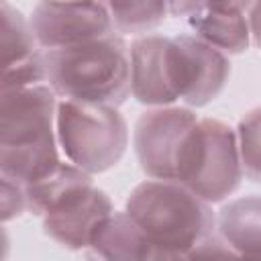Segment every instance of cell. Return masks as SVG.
I'll use <instances>...</instances> for the list:
<instances>
[{
	"label": "cell",
	"mask_w": 261,
	"mask_h": 261,
	"mask_svg": "<svg viewBox=\"0 0 261 261\" xmlns=\"http://www.w3.org/2000/svg\"><path fill=\"white\" fill-rule=\"evenodd\" d=\"M49 86L0 92V147H27L53 139L57 100Z\"/></svg>",
	"instance_id": "8"
},
{
	"label": "cell",
	"mask_w": 261,
	"mask_h": 261,
	"mask_svg": "<svg viewBox=\"0 0 261 261\" xmlns=\"http://www.w3.org/2000/svg\"><path fill=\"white\" fill-rule=\"evenodd\" d=\"M241 177L237 133L214 118L198 120L181 141L175 181L206 204H214L228 198L239 188Z\"/></svg>",
	"instance_id": "3"
},
{
	"label": "cell",
	"mask_w": 261,
	"mask_h": 261,
	"mask_svg": "<svg viewBox=\"0 0 261 261\" xmlns=\"http://www.w3.org/2000/svg\"><path fill=\"white\" fill-rule=\"evenodd\" d=\"M27 210V196L24 188L20 184H14L6 177L0 179V218L2 222H8L16 216H20Z\"/></svg>",
	"instance_id": "19"
},
{
	"label": "cell",
	"mask_w": 261,
	"mask_h": 261,
	"mask_svg": "<svg viewBox=\"0 0 261 261\" xmlns=\"http://www.w3.org/2000/svg\"><path fill=\"white\" fill-rule=\"evenodd\" d=\"M31 29L41 49L57 51L114 35L108 4L102 2H39Z\"/></svg>",
	"instance_id": "6"
},
{
	"label": "cell",
	"mask_w": 261,
	"mask_h": 261,
	"mask_svg": "<svg viewBox=\"0 0 261 261\" xmlns=\"http://www.w3.org/2000/svg\"><path fill=\"white\" fill-rule=\"evenodd\" d=\"M153 247L126 212H112L100 222L88 249L98 261H149Z\"/></svg>",
	"instance_id": "12"
},
{
	"label": "cell",
	"mask_w": 261,
	"mask_h": 261,
	"mask_svg": "<svg viewBox=\"0 0 261 261\" xmlns=\"http://www.w3.org/2000/svg\"><path fill=\"white\" fill-rule=\"evenodd\" d=\"M188 261H241V255L218 239H206L188 251Z\"/></svg>",
	"instance_id": "20"
},
{
	"label": "cell",
	"mask_w": 261,
	"mask_h": 261,
	"mask_svg": "<svg viewBox=\"0 0 261 261\" xmlns=\"http://www.w3.org/2000/svg\"><path fill=\"white\" fill-rule=\"evenodd\" d=\"M167 45L161 35H145L130 45V94L141 104L165 108L177 100L167 75Z\"/></svg>",
	"instance_id": "11"
},
{
	"label": "cell",
	"mask_w": 261,
	"mask_h": 261,
	"mask_svg": "<svg viewBox=\"0 0 261 261\" xmlns=\"http://www.w3.org/2000/svg\"><path fill=\"white\" fill-rule=\"evenodd\" d=\"M237 141L243 173L251 181L261 184V108L243 116L237 128Z\"/></svg>",
	"instance_id": "18"
},
{
	"label": "cell",
	"mask_w": 261,
	"mask_h": 261,
	"mask_svg": "<svg viewBox=\"0 0 261 261\" xmlns=\"http://www.w3.org/2000/svg\"><path fill=\"white\" fill-rule=\"evenodd\" d=\"M37 47L39 43L31 29V20L6 0H0V69L37 57L41 53Z\"/></svg>",
	"instance_id": "16"
},
{
	"label": "cell",
	"mask_w": 261,
	"mask_h": 261,
	"mask_svg": "<svg viewBox=\"0 0 261 261\" xmlns=\"http://www.w3.org/2000/svg\"><path fill=\"white\" fill-rule=\"evenodd\" d=\"M247 18H249L251 35H253L255 43L261 47V2H255V4L249 6V10H247Z\"/></svg>",
	"instance_id": "21"
},
{
	"label": "cell",
	"mask_w": 261,
	"mask_h": 261,
	"mask_svg": "<svg viewBox=\"0 0 261 261\" xmlns=\"http://www.w3.org/2000/svg\"><path fill=\"white\" fill-rule=\"evenodd\" d=\"M165 61L169 84L177 100L181 98L194 108L206 106L218 98L230 75L228 55L194 35L169 39Z\"/></svg>",
	"instance_id": "5"
},
{
	"label": "cell",
	"mask_w": 261,
	"mask_h": 261,
	"mask_svg": "<svg viewBox=\"0 0 261 261\" xmlns=\"http://www.w3.org/2000/svg\"><path fill=\"white\" fill-rule=\"evenodd\" d=\"M198 122L190 108L165 106L153 108L139 116L133 145L141 169L151 179L175 181V161L184 137Z\"/></svg>",
	"instance_id": "7"
},
{
	"label": "cell",
	"mask_w": 261,
	"mask_h": 261,
	"mask_svg": "<svg viewBox=\"0 0 261 261\" xmlns=\"http://www.w3.org/2000/svg\"><path fill=\"white\" fill-rule=\"evenodd\" d=\"M55 137L27 145V147H0V173L2 177L29 186L59 165Z\"/></svg>",
	"instance_id": "15"
},
{
	"label": "cell",
	"mask_w": 261,
	"mask_h": 261,
	"mask_svg": "<svg viewBox=\"0 0 261 261\" xmlns=\"http://www.w3.org/2000/svg\"><path fill=\"white\" fill-rule=\"evenodd\" d=\"M92 186L90 173L82 171L71 163H59L53 171L43 175L41 179L22 186L27 196V210L35 216L49 214L57 204H61L67 196Z\"/></svg>",
	"instance_id": "14"
},
{
	"label": "cell",
	"mask_w": 261,
	"mask_h": 261,
	"mask_svg": "<svg viewBox=\"0 0 261 261\" xmlns=\"http://www.w3.org/2000/svg\"><path fill=\"white\" fill-rule=\"evenodd\" d=\"M222 241L239 255H261V196H245L222 206L216 218Z\"/></svg>",
	"instance_id": "13"
},
{
	"label": "cell",
	"mask_w": 261,
	"mask_h": 261,
	"mask_svg": "<svg viewBox=\"0 0 261 261\" xmlns=\"http://www.w3.org/2000/svg\"><path fill=\"white\" fill-rule=\"evenodd\" d=\"M155 247L192 251L216 224L210 206L177 181L147 179L139 184L124 210Z\"/></svg>",
	"instance_id": "2"
},
{
	"label": "cell",
	"mask_w": 261,
	"mask_h": 261,
	"mask_svg": "<svg viewBox=\"0 0 261 261\" xmlns=\"http://www.w3.org/2000/svg\"><path fill=\"white\" fill-rule=\"evenodd\" d=\"M112 24L120 35H141L159 27L169 12L165 2H110Z\"/></svg>",
	"instance_id": "17"
},
{
	"label": "cell",
	"mask_w": 261,
	"mask_h": 261,
	"mask_svg": "<svg viewBox=\"0 0 261 261\" xmlns=\"http://www.w3.org/2000/svg\"><path fill=\"white\" fill-rule=\"evenodd\" d=\"M55 124L65 157L86 173L112 169L128 145L126 120L114 106H88L63 100L57 106Z\"/></svg>",
	"instance_id": "4"
},
{
	"label": "cell",
	"mask_w": 261,
	"mask_h": 261,
	"mask_svg": "<svg viewBox=\"0 0 261 261\" xmlns=\"http://www.w3.org/2000/svg\"><path fill=\"white\" fill-rule=\"evenodd\" d=\"M110 214H112L110 198L102 190L88 186L67 196L49 214H45L43 228L61 247L80 251L90 247L96 228Z\"/></svg>",
	"instance_id": "10"
},
{
	"label": "cell",
	"mask_w": 261,
	"mask_h": 261,
	"mask_svg": "<svg viewBox=\"0 0 261 261\" xmlns=\"http://www.w3.org/2000/svg\"><path fill=\"white\" fill-rule=\"evenodd\" d=\"M43 67L49 88L69 102L116 108L130 94V55L118 35L43 51Z\"/></svg>",
	"instance_id": "1"
},
{
	"label": "cell",
	"mask_w": 261,
	"mask_h": 261,
	"mask_svg": "<svg viewBox=\"0 0 261 261\" xmlns=\"http://www.w3.org/2000/svg\"><path fill=\"white\" fill-rule=\"evenodd\" d=\"M241 261H261V255H241Z\"/></svg>",
	"instance_id": "23"
},
{
	"label": "cell",
	"mask_w": 261,
	"mask_h": 261,
	"mask_svg": "<svg viewBox=\"0 0 261 261\" xmlns=\"http://www.w3.org/2000/svg\"><path fill=\"white\" fill-rule=\"evenodd\" d=\"M149 261H188V253L175 251V249H163V247H153V253Z\"/></svg>",
	"instance_id": "22"
},
{
	"label": "cell",
	"mask_w": 261,
	"mask_h": 261,
	"mask_svg": "<svg viewBox=\"0 0 261 261\" xmlns=\"http://www.w3.org/2000/svg\"><path fill=\"white\" fill-rule=\"evenodd\" d=\"M251 4L241 2H179L167 4L169 12L184 14L194 31V37L222 51L224 55L245 53L249 47V18Z\"/></svg>",
	"instance_id": "9"
}]
</instances>
